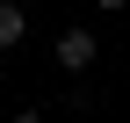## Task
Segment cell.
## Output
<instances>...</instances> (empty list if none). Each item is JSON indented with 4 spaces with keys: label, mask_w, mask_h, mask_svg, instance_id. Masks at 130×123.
I'll return each instance as SVG.
<instances>
[{
    "label": "cell",
    "mask_w": 130,
    "mask_h": 123,
    "mask_svg": "<svg viewBox=\"0 0 130 123\" xmlns=\"http://www.w3.org/2000/svg\"><path fill=\"white\" fill-rule=\"evenodd\" d=\"M14 123H51V116H36V109H22V116H14Z\"/></svg>",
    "instance_id": "obj_3"
},
{
    "label": "cell",
    "mask_w": 130,
    "mask_h": 123,
    "mask_svg": "<svg viewBox=\"0 0 130 123\" xmlns=\"http://www.w3.org/2000/svg\"><path fill=\"white\" fill-rule=\"evenodd\" d=\"M94 58H101V43H94V29H65V36H58V65H65V72H87Z\"/></svg>",
    "instance_id": "obj_1"
},
{
    "label": "cell",
    "mask_w": 130,
    "mask_h": 123,
    "mask_svg": "<svg viewBox=\"0 0 130 123\" xmlns=\"http://www.w3.org/2000/svg\"><path fill=\"white\" fill-rule=\"evenodd\" d=\"M22 36H29V14L14 7V0H0V51H14Z\"/></svg>",
    "instance_id": "obj_2"
}]
</instances>
